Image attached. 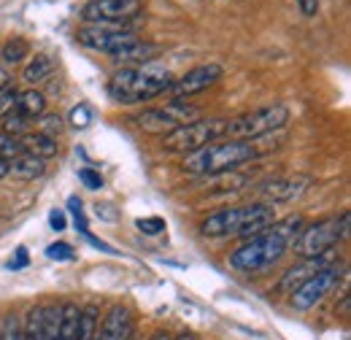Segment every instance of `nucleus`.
Instances as JSON below:
<instances>
[{"instance_id":"obj_3","label":"nucleus","mask_w":351,"mask_h":340,"mask_svg":"<svg viewBox=\"0 0 351 340\" xmlns=\"http://www.w3.org/2000/svg\"><path fill=\"white\" fill-rule=\"evenodd\" d=\"M254 157H257L254 141L219 138V141H211V143L189 151L181 162V170L192 173V175H214V173L241 168V165L252 162Z\"/></svg>"},{"instance_id":"obj_15","label":"nucleus","mask_w":351,"mask_h":340,"mask_svg":"<svg viewBox=\"0 0 351 340\" xmlns=\"http://www.w3.org/2000/svg\"><path fill=\"white\" fill-rule=\"evenodd\" d=\"M19 146H22L25 154H33V157H38L44 162L51 160V157H57V141L44 135V132H25V135H19Z\"/></svg>"},{"instance_id":"obj_20","label":"nucleus","mask_w":351,"mask_h":340,"mask_svg":"<svg viewBox=\"0 0 351 340\" xmlns=\"http://www.w3.org/2000/svg\"><path fill=\"white\" fill-rule=\"evenodd\" d=\"M79 319H82V308L76 302H62L60 305V335H57V340H79Z\"/></svg>"},{"instance_id":"obj_33","label":"nucleus","mask_w":351,"mask_h":340,"mask_svg":"<svg viewBox=\"0 0 351 340\" xmlns=\"http://www.w3.org/2000/svg\"><path fill=\"white\" fill-rule=\"evenodd\" d=\"M46 254L51 256V259L65 262V259H73V246H68V243H51V246L46 249Z\"/></svg>"},{"instance_id":"obj_30","label":"nucleus","mask_w":351,"mask_h":340,"mask_svg":"<svg viewBox=\"0 0 351 340\" xmlns=\"http://www.w3.org/2000/svg\"><path fill=\"white\" fill-rule=\"evenodd\" d=\"M16 95H19V92H16L14 86L0 95V119H5L8 114H14V108H16Z\"/></svg>"},{"instance_id":"obj_23","label":"nucleus","mask_w":351,"mask_h":340,"mask_svg":"<svg viewBox=\"0 0 351 340\" xmlns=\"http://www.w3.org/2000/svg\"><path fill=\"white\" fill-rule=\"evenodd\" d=\"M22 340H44V305H36L25 324H22Z\"/></svg>"},{"instance_id":"obj_7","label":"nucleus","mask_w":351,"mask_h":340,"mask_svg":"<svg viewBox=\"0 0 351 340\" xmlns=\"http://www.w3.org/2000/svg\"><path fill=\"white\" fill-rule=\"evenodd\" d=\"M197 119H203L200 117V108L186 106L181 100H171L162 108H146V111H141L135 117V125L143 130V132H152V135H168V132L184 127L189 122H197Z\"/></svg>"},{"instance_id":"obj_6","label":"nucleus","mask_w":351,"mask_h":340,"mask_svg":"<svg viewBox=\"0 0 351 340\" xmlns=\"http://www.w3.org/2000/svg\"><path fill=\"white\" fill-rule=\"evenodd\" d=\"M287 122H289V108L284 103H273V106H263V108H254L249 114H241V117L230 119L227 130H224V138L257 141L263 135H270L276 130L287 127Z\"/></svg>"},{"instance_id":"obj_25","label":"nucleus","mask_w":351,"mask_h":340,"mask_svg":"<svg viewBox=\"0 0 351 340\" xmlns=\"http://www.w3.org/2000/svg\"><path fill=\"white\" fill-rule=\"evenodd\" d=\"M60 335V305H44V340Z\"/></svg>"},{"instance_id":"obj_34","label":"nucleus","mask_w":351,"mask_h":340,"mask_svg":"<svg viewBox=\"0 0 351 340\" xmlns=\"http://www.w3.org/2000/svg\"><path fill=\"white\" fill-rule=\"evenodd\" d=\"M0 335H3V340H22V327H19V321H16V319H8V321H5V330H0Z\"/></svg>"},{"instance_id":"obj_1","label":"nucleus","mask_w":351,"mask_h":340,"mask_svg":"<svg viewBox=\"0 0 351 340\" xmlns=\"http://www.w3.org/2000/svg\"><path fill=\"white\" fill-rule=\"evenodd\" d=\"M303 219L300 216H289V219H281V221H273L267 224L265 230H260L257 235L246 238V243H241L232 254H230V265L235 270H243V273H257L267 265L278 262L281 254L289 249V243L298 238V232L303 230Z\"/></svg>"},{"instance_id":"obj_24","label":"nucleus","mask_w":351,"mask_h":340,"mask_svg":"<svg viewBox=\"0 0 351 340\" xmlns=\"http://www.w3.org/2000/svg\"><path fill=\"white\" fill-rule=\"evenodd\" d=\"M27 54H30V43L25 41V38H8L5 46L0 49V60H3V62H8V65L22 62Z\"/></svg>"},{"instance_id":"obj_28","label":"nucleus","mask_w":351,"mask_h":340,"mask_svg":"<svg viewBox=\"0 0 351 340\" xmlns=\"http://www.w3.org/2000/svg\"><path fill=\"white\" fill-rule=\"evenodd\" d=\"M135 227H138L143 235H160V232H165V221H162L160 216H146V219H138V221H135Z\"/></svg>"},{"instance_id":"obj_27","label":"nucleus","mask_w":351,"mask_h":340,"mask_svg":"<svg viewBox=\"0 0 351 340\" xmlns=\"http://www.w3.org/2000/svg\"><path fill=\"white\" fill-rule=\"evenodd\" d=\"M25 130H27V119H25V117H19L16 111H14V114H8V117L3 119V132L14 135V138L25 135Z\"/></svg>"},{"instance_id":"obj_18","label":"nucleus","mask_w":351,"mask_h":340,"mask_svg":"<svg viewBox=\"0 0 351 340\" xmlns=\"http://www.w3.org/2000/svg\"><path fill=\"white\" fill-rule=\"evenodd\" d=\"M19 117H25L27 122L30 119H38L46 114V97L38 89H25L16 95V108H14Z\"/></svg>"},{"instance_id":"obj_38","label":"nucleus","mask_w":351,"mask_h":340,"mask_svg":"<svg viewBox=\"0 0 351 340\" xmlns=\"http://www.w3.org/2000/svg\"><path fill=\"white\" fill-rule=\"evenodd\" d=\"M5 89H11V73H8V71L0 65V95H3Z\"/></svg>"},{"instance_id":"obj_41","label":"nucleus","mask_w":351,"mask_h":340,"mask_svg":"<svg viewBox=\"0 0 351 340\" xmlns=\"http://www.w3.org/2000/svg\"><path fill=\"white\" fill-rule=\"evenodd\" d=\"M171 340H197L195 335H189V332H184V335H178V338H171Z\"/></svg>"},{"instance_id":"obj_19","label":"nucleus","mask_w":351,"mask_h":340,"mask_svg":"<svg viewBox=\"0 0 351 340\" xmlns=\"http://www.w3.org/2000/svg\"><path fill=\"white\" fill-rule=\"evenodd\" d=\"M246 175L243 173H235V170H224V173H214V175H206V189L208 192H241L246 186Z\"/></svg>"},{"instance_id":"obj_11","label":"nucleus","mask_w":351,"mask_h":340,"mask_svg":"<svg viewBox=\"0 0 351 340\" xmlns=\"http://www.w3.org/2000/svg\"><path fill=\"white\" fill-rule=\"evenodd\" d=\"M76 38L82 46L95 49V51H106L108 57H114L119 49L135 41V36L130 30H122V25H87L76 33Z\"/></svg>"},{"instance_id":"obj_10","label":"nucleus","mask_w":351,"mask_h":340,"mask_svg":"<svg viewBox=\"0 0 351 340\" xmlns=\"http://www.w3.org/2000/svg\"><path fill=\"white\" fill-rule=\"evenodd\" d=\"M338 284V267L335 265H324L319 267L308 281H303L292 295L289 302L295 311H311L313 305H319L322 300L330 295V289Z\"/></svg>"},{"instance_id":"obj_17","label":"nucleus","mask_w":351,"mask_h":340,"mask_svg":"<svg viewBox=\"0 0 351 340\" xmlns=\"http://www.w3.org/2000/svg\"><path fill=\"white\" fill-rule=\"evenodd\" d=\"M46 173V162L33 157V154H19L16 160L8 162V175L19 178V181H33V178H41Z\"/></svg>"},{"instance_id":"obj_8","label":"nucleus","mask_w":351,"mask_h":340,"mask_svg":"<svg viewBox=\"0 0 351 340\" xmlns=\"http://www.w3.org/2000/svg\"><path fill=\"white\" fill-rule=\"evenodd\" d=\"M224 130H227V119H197V122H189L184 127L162 135V149L189 154V151H195L211 141L224 138Z\"/></svg>"},{"instance_id":"obj_4","label":"nucleus","mask_w":351,"mask_h":340,"mask_svg":"<svg viewBox=\"0 0 351 340\" xmlns=\"http://www.w3.org/2000/svg\"><path fill=\"white\" fill-rule=\"evenodd\" d=\"M267 224H273V206L267 203H249V206H232L211 213L203 219L200 232L206 238H227V235H241L252 238Z\"/></svg>"},{"instance_id":"obj_36","label":"nucleus","mask_w":351,"mask_h":340,"mask_svg":"<svg viewBox=\"0 0 351 340\" xmlns=\"http://www.w3.org/2000/svg\"><path fill=\"white\" fill-rule=\"evenodd\" d=\"M298 3H300V14H303V16H316L319 0H298Z\"/></svg>"},{"instance_id":"obj_32","label":"nucleus","mask_w":351,"mask_h":340,"mask_svg":"<svg viewBox=\"0 0 351 340\" xmlns=\"http://www.w3.org/2000/svg\"><path fill=\"white\" fill-rule=\"evenodd\" d=\"M79 178L84 181V186L87 189H92V192H97V189H103V178L95 173L92 168H82L79 170Z\"/></svg>"},{"instance_id":"obj_22","label":"nucleus","mask_w":351,"mask_h":340,"mask_svg":"<svg viewBox=\"0 0 351 340\" xmlns=\"http://www.w3.org/2000/svg\"><path fill=\"white\" fill-rule=\"evenodd\" d=\"M51 73H54V62H51V57H46V54H36V57L25 65L22 79H25L27 84H38V82H46Z\"/></svg>"},{"instance_id":"obj_16","label":"nucleus","mask_w":351,"mask_h":340,"mask_svg":"<svg viewBox=\"0 0 351 340\" xmlns=\"http://www.w3.org/2000/svg\"><path fill=\"white\" fill-rule=\"evenodd\" d=\"M327 262H324V256H319V259H306V265H298V267H292V270H287V276L281 278V284H278V289L281 292H295L303 281H308L319 267H324Z\"/></svg>"},{"instance_id":"obj_12","label":"nucleus","mask_w":351,"mask_h":340,"mask_svg":"<svg viewBox=\"0 0 351 340\" xmlns=\"http://www.w3.org/2000/svg\"><path fill=\"white\" fill-rule=\"evenodd\" d=\"M221 76H224V68H221L219 62H206V65H197V68L186 71L181 79H173V84H171L168 92L173 95V100L192 97V95H197V92L214 86Z\"/></svg>"},{"instance_id":"obj_39","label":"nucleus","mask_w":351,"mask_h":340,"mask_svg":"<svg viewBox=\"0 0 351 340\" xmlns=\"http://www.w3.org/2000/svg\"><path fill=\"white\" fill-rule=\"evenodd\" d=\"M149 340H171V335H168V332H154Z\"/></svg>"},{"instance_id":"obj_13","label":"nucleus","mask_w":351,"mask_h":340,"mask_svg":"<svg viewBox=\"0 0 351 340\" xmlns=\"http://www.w3.org/2000/svg\"><path fill=\"white\" fill-rule=\"evenodd\" d=\"M308 184L311 181L303 178V175H278V178H270V181L260 184L257 195H260V203H267V206L287 203V200L303 195V189H306Z\"/></svg>"},{"instance_id":"obj_35","label":"nucleus","mask_w":351,"mask_h":340,"mask_svg":"<svg viewBox=\"0 0 351 340\" xmlns=\"http://www.w3.org/2000/svg\"><path fill=\"white\" fill-rule=\"evenodd\" d=\"M49 224H51V230L62 232V230H65V224H68V221H65V213H62V211H51V213H49Z\"/></svg>"},{"instance_id":"obj_5","label":"nucleus","mask_w":351,"mask_h":340,"mask_svg":"<svg viewBox=\"0 0 351 340\" xmlns=\"http://www.w3.org/2000/svg\"><path fill=\"white\" fill-rule=\"evenodd\" d=\"M343 238H349V211L341 213V219H324L303 227L295 238V254H300L303 259L327 256Z\"/></svg>"},{"instance_id":"obj_31","label":"nucleus","mask_w":351,"mask_h":340,"mask_svg":"<svg viewBox=\"0 0 351 340\" xmlns=\"http://www.w3.org/2000/svg\"><path fill=\"white\" fill-rule=\"evenodd\" d=\"M89 122H92V111H89L87 106H76L71 111V125L73 127H87Z\"/></svg>"},{"instance_id":"obj_40","label":"nucleus","mask_w":351,"mask_h":340,"mask_svg":"<svg viewBox=\"0 0 351 340\" xmlns=\"http://www.w3.org/2000/svg\"><path fill=\"white\" fill-rule=\"evenodd\" d=\"M3 175H8V162H5V160H0V178H3Z\"/></svg>"},{"instance_id":"obj_37","label":"nucleus","mask_w":351,"mask_h":340,"mask_svg":"<svg viewBox=\"0 0 351 340\" xmlns=\"http://www.w3.org/2000/svg\"><path fill=\"white\" fill-rule=\"evenodd\" d=\"M25 265H27V252H25V249H19V252H16V259H11V267H14V270H19V267H25Z\"/></svg>"},{"instance_id":"obj_14","label":"nucleus","mask_w":351,"mask_h":340,"mask_svg":"<svg viewBox=\"0 0 351 340\" xmlns=\"http://www.w3.org/2000/svg\"><path fill=\"white\" fill-rule=\"evenodd\" d=\"M97 340H130L132 338V319L130 311L125 305H114L103 321V327L97 330Z\"/></svg>"},{"instance_id":"obj_42","label":"nucleus","mask_w":351,"mask_h":340,"mask_svg":"<svg viewBox=\"0 0 351 340\" xmlns=\"http://www.w3.org/2000/svg\"><path fill=\"white\" fill-rule=\"evenodd\" d=\"M0 340H3V335H0Z\"/></svg>"},{"instance_id":"obj_9","label":"nucleus","mask_w":351,"mask_h":340,"mask_svg":"<svg viewBox=\"0 0 351 340\" xmlns=\"http://www.w3.org/2000/svg\"><path fill=\"white\" fill-rule=\"evenodd\" d=\"M141 11V0H89L82 8V19L87 25H125Z\"/></svg>"},{"instance_id":"obj_2","label":"nucleus","mask_w":351,"mask_h":340,"mask_svg":"<svg viewBox=\"0 0 351 340\" xmlns=\"http://www.w3.org/2000/svg\"><path fill=\"white\" fill-rule=\"evenodd\" d=\"M171 84H173V76L168 68L157 62H143L138 68L117 71L108 82V95L122 106H135V103L154 100L157 95L168 92Z\"/></svg>"},{"instance_id":"obj_43","label":"nucleus","mask_w":351,"mask_h":340,"mask_svg":"<svg viewBox=\"0 0 351 340\" xmlns=\"http://www.w3.org/2000/svg\"><path fill=\"white\" fill-rule=\"evenodd\" d=\"M92 340H97V338H92Z\"/></svg>"},{"instance_id":"obj_21","label":"nucleus","mask_w":351,"mask_h":340,"mask_svg":"<svg viewBox=\"0 0 351 340\" xmlns=\"http://www.w3.org/2000/svg\"><path fill=\"white\" fill-rule=\"evenodd\" d=\"M157 54V46L154 43H146L141 41V38H135L132 43H128L125 49H119L117 54H114V60L117 62H146V60H152Z\"/></svg>"},{"instance_id":"obj_26","label":"nucleus","mask_w":351,"mask_h":340,"mask_svg":"<svg viewBox=\"0 0 351 340\" xmlns=\"http://www.w3.org/2000/svg\"><path fill=\"white\" fill-rule=\"evenodd\" d=\"M19 154H25L22 146H19V138H14V135H8V132H0V160L11 162V160H16Z\"/></svg>"},{"instance_id":"obj_29","label":"nucleus","mask_w":351,"mask_h":340,"mask_svg":"<svg viewBox=\"0 0 351 340\" xmlns=\"http://www.w3.org/2000/svg\"><path fill=\"white\" fill-rule=\"evenodd\" d=\"M41 119V125H38V132H44L49 138H54V135H60L62 132V119L57 117V114H49V117H38Z\"/></svg>"},{"instance_id":"obj_44","label":"nucleus","mask_w":351,"mask_h":340,"mask_svg":"<svg viewBox=\"0 0 351 340\" xmlns=\"http://www.w3.org/2000/svg\"><path fill=\"white\" fill-rule=\"evenodd\" d=\"M130 340H132V338H130Z\"/></svg>"}]
</instances>
